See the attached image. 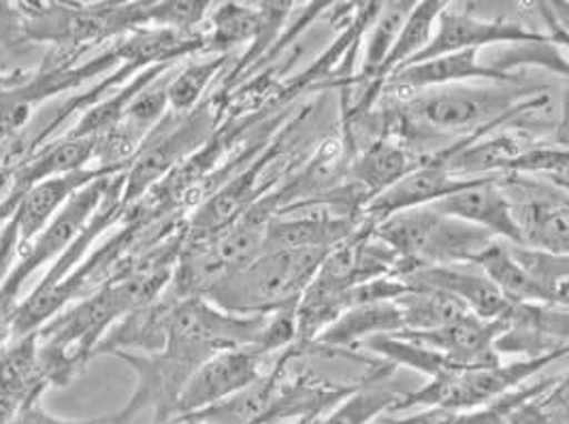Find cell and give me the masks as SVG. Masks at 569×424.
<instances>
[{
  "label": "cell",
  "mask_w": 569,
  "mask_h": 424,
  "mask_svg": "<svg viewBox=\"0 0 569 424\" xmlns=\"http://www.w3.org/2000/svg\"><path fill=\"white\" fill-rule=\"evenodd\" d=\"M329 250H271L227 275L203 296L237 316H269L297 307Z\"/></svg>",
  "instance_id": "obj_1"
},
{
  "label": "cell",
  "mask_w": 569,
  "mask_h": 424,
  "mask_svg": "<svg viewBox=\"0 0 569 424\" xmlns=\"http://www.w3.org/2000/svg\"><path fill=\"white\" fill-rule=\"evenodd\" d=\"M28 43L86 53L148 27L150 2H18Z\"/></svg>",
  "instance_id": "obj_2"
},
{
  "label": "cell",
  "mask_w": 569,
  "mask_h": 424,
  "mask_svg": "<svg viewBox=\"0 0 569 424\" xmlns=\"http://www.w3.org/2000/svg\"><path fill=\"white\" fill-rule=\"evenodd\" d=\"M373 235L403 261L406 273L416 266H473L476 259L497 241L487 231L433 208L395 213L373 226Z\"/></svg>",
  "instance_id": "obj_3"
},
{
  "label": "cell",
  "mask_w": 569,
  "mask_h": 424,
  "mask_svg": "<svg viewBox=\"0 0 569 424\" xmlns=\"http://www.w3.org/2000/svg\"><path fill=\"white\" fill-rule=\"evenodd\" d=\"M224 122V103L209 94L190 113L169 111L148 134L124 171L122 203L129 210L180 164L201 150Z\"/></svg>",
  "instance_id": "obj_4"
},
{
  "label": "cell",
  "mask_w": 569,
  "mask_h": 424,
  "mask_svg": "<svg viewBox=\"0 0 569 424\" xmlns=\"http://www.w3.org/2000/svg\"><path fill=\"white\" fill-rule=\"evenodd\" d=\"M555 356L533 359V361H515V363H497L489 367H466V370H448L436 377H429L420 388L403 393L392 407L390 414H399L412 410L416 405L438 407L452 412H469L492 403L495 398L508 395L531 377L540 375L548 365H552ZM389 414V416H390Z\"/></svg>",
  "instance_id": "obj_5"
},
{
  "label": "cell",
  "mask_w": 569,
  "mask_h": 424,
  "mask_svg": "<svg viewBox=\"0 0 569 424\" xmlns=\"http://www.w3.org/2000/svg\"><path fill=\"white\" fill-rule=\"evenodd\" d=\"M264 320L229 314L203 296L186 299L173 307L162 352L201 367L218 352L257 344Z\"/></svg>",
  "instance_id": "obj_6"
},
{
  "label": "cell",
  "mask_w": 569,
  "mask_h": 424,
  "mask_svg": "<svg viewBox=\"0 0 569 424\" xmlns=\"http://www.w3.org/2000/svg\"><path fill=\"white\" fill-rule=\"evenodd\" d=\"M118 173H109L88 186L81 188L71 196V201L56 213L52 222L20 250V256L11 273L7 275L4 284L0 286V329L11 333V320L18 307L20 292L24 289L28 277L48 263H53L71 243L78 238L88 220L99 210L104 192L109 188L111 178Z\"/></svg>",
  "instance_id": "obj_7"
},
{
  "label": "cell",
  "mask_w": 569,
  "mask_h": 424,
  "mask_svg": "<svg viewBox=\"0 0 569 424\" xmlns=\"http://www.w3.org/2000/svg\"><path fill=\"white\" fill-rule=\"evenodd\" d=\"M497 184L510 203V213L520 238L518 245L568 254V190L525 175H497Z\"/></svg>",
  "instance_id": "obj_8"
},
{
  "label": "cell",
  "mask_w": 569,
  "mask_h": 424,
  "mask_svg": "<svg viewBox=\"0 0 569 424\" xmlns=\"http://www.w3.org/2000/svg\"><path fill=\"white\" fill-rule=\"evenodd\" d=\"M557 41L548 34L508 18H482L473 9H461L457 4L446 2L443 11L438 16L436 32L425 48V52L416 55L410 64L425 62L446 53L466 52V50H489L497 46H517V43H533V41ZM563 43V41H557ZM568 46V43H563ZM408 64V67H410Z\"/></svg>",
  "instance_id": "obj_9"
},
{
  "label": "cell",
  "mask_w": 569,
  "mask_h": 424,
  "mask_svg": "<svg viewBox=\"0 0 569 424\" xmlns=\"http://www.w3.org/2000/svg\"><path fill=\"white\" fill-rule=\"evenodd\" d=\"M492 350L518 354L522 361L533 359H566L569 352L568 305L552 303H510L503 316V331Z\"/></svg>",
  "instance_id": "obj_10"
},
{
  "label": "cell",
  "mask_w": 569,
  "mask_h": 424,
  "mask_svg": "<svg viewBox=\"0 0 569 424\" xmlns=\"http://www.w3.org/2000/svg\"><path fill=\"white\" fill-rule=\"evenodd\" d=\"M269 361L271 359L262 356L254 345L213 354L192 373V377L183 386L178 398L176 421L211 407L248 388L264 373L262 365H267Z\"/></svg>",
  "instance_id": "obj_11"
},
{
  "label": "cell",
  "mask_w": 569,
  "mask_h": 424,
  "mask_svg": "<svg viewBox=\"0 0 569 424\" xmlns=\"http://www.w3.org/2000/svg\"><path fill=\"white\" fill-rule=\"evenodd\" d=\"M489 178V175H485ZM485 178H459L448 173L438 162L422 160L415 171H410L406 178H401L397 184H392L382 194L373 196L365 208L362 218L369 224H378L395 213L429 208L441 199L457 194L466 188L478 184Z\"/></svg>",
  "instance_id": "obj_12"
},
{
  "label": "cell",
  "mask_w": 569,
  "mask_h": 424,
  "mask_svg": "<svg viewBox=\"0 0 569 424\" xmlns=\"http://www.w3.org/2000/svg\"><path fill=\"white\" fill-rule=\"evenodd\" d=\"M501 331L503 319L482 320L473 314H466L433 331H403L392 337L436 350L459 367H489L501 363V359L492 350V344Z\"/></svg>",
  "instance_id": "obj_13"
},
{
  "label": "cell",
  "mask_w": 569,
  "mask_h": 424,
  "mask_svg": "<svg viewBox=\"0 0 569 424\" xmlns=\"http://www.w3.org/2000/svg\"><path fill=\"white\" fill-rule=\"evenodd\" d=\"M401 282L410 291L443 292L482 320L503 319L510 307V301L503 299L482 271H466L463 266H416Z\"/></svg>",
  "instance_id": "obj_14"
},
{
  "label": "cell",
  "mask_w": 569,
  "mask_h": 424,
  "mask_svg": "<svg viewBox=\"0 0 569 424\" xmlns=\"http://www.w3.org/2000/svg\"><path fill=\"white\" fill-rule=\"evenodd\" d=\"M429 208L471 224L480 231H487L499 241L515 243V245L520 243L517 226L510 213V203L503 190L497 184V175H489L478 184L466 188L457 194H450Z\"/></svg>",
  "instance_id": "obj_15"
},
{
  "label": "cell",
  "mask_w": 569,
  "mask_h": 424,
  "mask_svg": "<svg viewBox=\"0 0 569 424\" xmlns=\"http://www.w3.org/2000/svg\"><path fill=\"white\" fill-rule=\"evenodd\" d=\"M422 162L410 145L397 137H376L361 145L348 162L346 182L355 184L367 196V203L397 184Z\"/></svg>",
  "instance_id": "obj_16"
},
{
  "label": "cell",
  "mask_w": 569,
  "mask_h": 424,
  "mask_svg": "<svg viewBox=\"0 0 569 424\" xmlns=\"http://www.w3.org/2000/svg\"><path fill=\"white\" fill-rule=\"evenodd\" d=\"M109 173H122V171L90 166V169H83L78 173L52 178V180H46V182L30 188L27 194L20 199L16 212L11 215L18 224L20 245L24 248L28 241L37 238L52 222L56 213L60 212L71 201V196L76 192H79L83 186H88L90 182H94L103 175H109Z\"/></svg>",
  "instance_id": "obj_17"
},
{
  "label": "cell",
  "mask_w": 569,
  "mask_h": 424,
  "mask_svg": "<svg viewBox=\"0 0 569 424\" xmlns=\"http://www.w3.org/2000/svg\"><path fill=\"white\" fill-rule=\"evenodd\" d=\"M403 331V316L399 305L392 301H378L350 307L325 331L313 344L322 345L333 356L346 354L352 359H362L357 350L359 345L378 335H397Z\"/></svg>",
  "instance_id": "obj_18"
},
{
  "label": "cell",
  "mask_w": 569,
  "mask_h": 424,
  "mask_svg": "<svg viewBox=\"0 0 569 424\" xmlns=\"http://www.w3.org/2000/svg\"><path fill=\"white\" fill-rule=\"evenodd\" d=\"M395 372L397 367L387 361H369V370L362 373L357 391L311 424H373L382 418V414L389 416L406 393L390 384Z\"/></svg>",
  "instance_id": "obj_19"
},
{
  "label": "cell",
  "mask_w": 569,
  "mask_h": 424,
  "mask_svg": "<svg viewBox=\"0 0 569 424\" xmlns=\"http://www.w3.org/2000/svg\"><path fill=\"white\" fill-rule=\"evenodd\" d=\"M178 303L180 301L162 292L152 303L130 312L129 316H124L109 329L94 356L129 350H141V354H160L167 344L169 320Z\"/></svg>",
  "instance_id": "obj_20"
},
{
  "label": "cell",
  "mask_w": 569,
  "mask_h": 424,
  "mask_svg": "<svg viewBox=\"0 0 569 424\" xmlns=\"http://www.w3.org/2000/svg\"><path fill=\"white\" fill-rule=\"evenodd\" d=\"M50 388L41 363L37 333L9 340L0 350V397L22 407Z\"/></svg>",
  "instance_id": "obj_21"
},
{
  "label": "cell",
  "mask_w": 569,
  "mask_h": 424,
  "mask_svg": "<svg viewBox=\"0 0 569 424\" xmlns=\"http://www.w3.org/2000/svg\"><path fill=\"white\" fill-rule=\"evenodd\" d=\"M412 7H415V2H403V0L401 2H382L378 16L371 20V24L362 34L365 41H362L361 71L355 73L348 88H343L341 92H355L373 80V75L378 73V69L382 67V62L387 60V55L392 50V43L403 27V22L408 20Z\"/></svg>",
  "instance_id": "obj_22"
},
{
  "label": "cell",
  "mask_w": 569,
  "mask_h": 424,
  "mask_svg": "<svg viewBox=\"0 0 569 424\" xmlns=\"http://www.w3.org/2000/svg\"><path fill=\"white\" fill-rule=\"evenodd\" d=\"M186 62V60H183ZM180 64V62H178ZM178 64H158L150 67L141 73H137L132 80L122 83L120 88H116L113 92H109L104 99H101L97 105L90 107L88 111H83L79 115L76 127L71 131L62 134L67 139H86V137H101V134L111 131L124 115L130 101L152 81L158 80L162 73H167L169 69L178 67Z\"/></svg>",
  "instance_id": "obj_23"
},
{
  "label": "cell",
  "mask_w": 569,
  "mask_h": 424,
  "mask_svg": "<svg viewBox=\"0 0 569 424\" xmlns=\"http://www.w3.org/2000/svg\"><path fill=\"white\" fill-rule=\"evenodd\" d=\"M233 53L222 55H206V58H190L180 64L173 78L167 83V101L169 111L186 115L208 97L209 88L216 80H220L227 69L231 67Z\"/></svg>",
  "instance_id": "obj_24"
},
{
  "label": "cell",
  "mask_w": 569,
  "mask_h": 424,
  "mask_svg": "<svg viewBox=\"0 0 569 424\" xmlns=\"http://www.w3.org/2000/svg\"><path fill=\"white\" fill-rule=\"evenodd\" d=\"M473 266H478L492 286L510 303H548L542 291L533 284V280L510 256L506 241H492L491 245L476 259Z\"/></svg>",
  "instance_id": "obj_25"
},
{
  "label": "cell",
  "mask_w": 569,
  "mask_h": 424,
  "mask_svg": "<svg viewBox=\"0 0 569 424\" xmlns=\"http://www.w3.org/2000/svg\"><path fill=\"white\" fill-rule=\"evenodd\" d=\"M506 245H508L510 256L533 280V284L542 291L548 303L568 305V254H552V252L533 250V248L515 245V243H506Z\"/></svg>",
  "instance_id": "obj_26"
},
{
  "label": "cell",
  "mask_w": 569,
  "mask_h": 424,
  "mask_svg": "<svg viewBox=\"0 0 569 424\" xmlns=\"http://www.w3.org/2000/svg\"><path fill=\"white\" fill-rule=\"evenodd\" d=\"M395 303L403 316V331H433L469 314L461 303L443 292L408 289Z\"/></svg>",
  "instance_id": "obj_27"
},
{
  "label": "cell",
  "mask_w": 569,
  "mask_h": 424,
  "mask_svg": "<svg viewBox=\"0 0 569 424\" xmlns=\"http://www.w3.org/2000/svg\"><path fill=\"white\" fill-rule=\"evenodd\" d=\"M213 2L208 0H164L150 2L148 27L167 28L176 32H197L201 30Z\"/></svg>",
  "instance_id": "obj_28"
},
{
  "label": "cell",
  "mask_w": 569,
  "mask_h": 424,
  "mask_svg": "<svg viewBox=\"0 0 569 424\" xmlns=\"http://www.w3.org/2000/svg\"><path fill=\"white\" fill-rule=\"evenodd\" d=\"M27 43L24 18L18 2H0V46L7 50H22Z\"/></svg>",
  "instance_id": "obj_29"
},
{
  "label": "cell",
  "mask_w": 569,
  "mask_h": 424,
  "mask_svg": "<svg viewBox=\"0 0 569 424\" xmlns=\"http://www.w3.org/2000/svg\"><path fill=\"white\" fill-rule=\"evenodd\" d=\"M9 424H113L111 423V416H101V418H92V421H62V418H56L52 416L43 403L41 397L30 398L28 403H24L18 414L9 421Z\"/></svg>",
  "instance_id": "obj_30"
},
{
  "label": "cell",
  "mask_w": 569,
  "mask_h": 424,
  "mask_svg": "<svg viewBox=\"0 0 569 424\" xmlns=\"http://www.w3.org/2000/svg\"><path fill=\"white\" fill-rule=\"evenodd\" d=\"M20 233H18V224L13 218H9L2 229H0V286L4 284L7 275L11 273V269L16 265L18 256H20Z\"/></svg>",
  "instance_id": "obj_31"
},
{
  "label": "cell",
  "mask_w": 569,
  "mask_h": 424,
  "mask_svg": "<svg viewBox=\"0 0 569 424\" xmlns=\"http://www.w3.org/2000/svg\"><path fill=\"white\" fill-rule=\"evenodd\" d=\"M373 424H385V423H382V418H380V421H378V423H373Z\"/></svg>",
  "instance_id": "obj_32"
},
{
  "label": "cell",
  "mask_w": 569,
  "mask_h": 424,
  "mask_svg": "<svg viewBox=\"0 0 569 424\" xmlns=\"http://www.w3.org/2000/svg\"><path fill=\"white\" fill-rule=\"evenodd\" d=\"M2 224H4V222H0V229H2Z\"/></svg>",
  "instance_id": "obj_33"
}]
</instances>
